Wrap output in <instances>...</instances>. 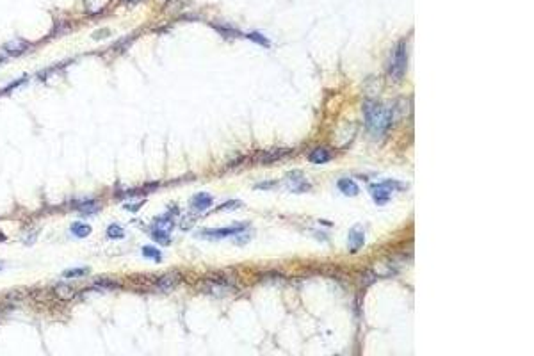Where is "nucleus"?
<instances>
[{"instance_id": "nucleus-1", "label": "nucleus", "mask_w": 534, "mask_h": 356, "mask_svg": "<svg viewBox=\"0 0 534 356\" xmlns=\"http://www.w3.org/2000/svg\"><path fill=\"white\" fill-rule=\"evenodd\" d=\"M363 113H365V125L374 138L385 135L388 128L392 127V123H394L390 105L378 103L376 100H367Z\"/></svg>"}, {"instance_id": "nucleus-2", "label": "nucleus", "mask_w": 534, "mask_h": 356, "mask_svg": "<svg viewBox=\"0 0 534 356\" xmlns=\"http://www.w3.org/2000/svg\"><path fill=\"white\" fill-rule=\"evenodd\" d=\"M408 68V52H406V43L399 41L394 46L390 53V59H388V77L390 80L399 82L404 77Z\"/></svg>"}, {"instance_id": "nucleus-3", "label": "nucleus", "mask_w": 534, "mask_h": 356, "mask_svg": "<svg viewBox=\"0 0 534 356\" xmlns=\"http://www.w3.org/2000/svg\"><path fill=\"white\" fill-rule=\"evenodd\" d=\"M230 289H232V280L225 275H216L205 282V290H208V292L212 294H219V290L225 292V290H230Z\"/></svg>"}, {"instance_id": "nucleus-4", "label": "nucleus", "mask_w": 534, "mask_h": 356, "mask_svg": "<svg viewBox=\"0 0 534 356\" xmlns=\"http://www.w3.org/2000/svg\"><path fill=\"white\" fill-rule=\"evenodd\" d=\"M178 282H180L178 272H168V275L161 276V278L157 280L155 287H157V290H161V292H169V290H173L178 285Z\"/></svg>"}, {"instance_id": "nucleus-5", "label": "nucleus", "mask_w": 534, "mask_h": 356, "mask_svg": "<svg viewBox=\"0 0 534 356\" xmlns=\"http://www.w3.org/2000/svg\"><path fill=\"white\" fill-rule=\"evenodd\" d=\"M288 189L292 193H306L310 189V183L306 182L301 173H292L288 177Z\"/></svg>"}, {"instance_id": "nucleus-6", "label": "nucleus", "mask_w": 534, "mask_h": 356, "mask_svg": "<svg viewBox=\"0 0 534 356\" xmlns=\"http://www.w3.org/2000/svg\"><path fill=\"white\" fill-rule=\"evenodd\" d=\"M288 153H290V150H288V148H276V150H271V152H265V153H262V155L258 157V162H262V164L274 162V160L283 159V157L288 155Z\"/></svg>"}, {"instance_id": "nucleus-7", "label": "nucleus", "mask_w": 534, "mask_h": 356, "mask_svg": "<svg viewBox=\"0 0 534 356\" xmlns=\"http://www.w3.org/2000/svg\"><path fill=\"white\" fill-rule=\"evenodd\" d=\"M246 230V225H235V226H230V228H223V230H212V232H205V237H216V239H221V237H228L233 235V233H239Z\"/></svg>"}, {"instance_id": "nucleus-8", "label": "nucleus", "mask_w": 534, "mask_h": 356, "mask_svg": "<svg viewBox=\"0 0 534 356\" xmlns=\"http://www.w3.org/2000/svg\"><path fill=\"white\" fill-rule=\"evenodd\" d=\"M370 189H372L374 201H376L378 205H383L390 200V194H388V189L385 187V183H372Z\"/></svg>"}, {"instance_id": "nucleus-9", "label": "nucleus", "mask_w": 534, "mask_h": 356, "mask_svg": "<svg viewBox=\"0 0 534 356\" xmlns=\"http://www.w3.org/2000/svg\"><path fill=\"white\" fill-rule=\"evenodd\" d=\"M54 294H56L57 297H59L61 301H70L75 297V289L71 285H66V283H57L56 287H54Z\"/></svg>"}, {"instance_id": "nucleus-10", "label": "nucleus", "mask_w": 534, "mask_h": 356, "mask_svg": "<svg viewBox=\"0 0 534 356\" xmlns=\"http://www.w3.org/2000/svg\"><path fill=\"white\" fill-rule=\"evenodd\" d=\"M191 205H193L194 210H205V208H208L212 205V196L207 193H200L196 194V196L193 198V201H191Z\"/></svg>"}, {"instance_id": "nucleus-11", "label": "nucleus", "mask_w": 534, "mask_h": 356, "mask_svg": "<svg viewBox=\"0 0 534 356\" xmlns=\"http://www.w3.org/2000/svg\"><path fill=\"white\" fill-rule=\"evenodd\" d=\"M363 246V232L362 230H351L349 233V251L356 253Z\"/></svg>"}, {"instance_id": "nucleus-12", "label": "nucleus", "mask_w": 534, "mask_h": 356, "mask_svg": "<svg viewBox=\"0 0 534 356\" xmlns=\"http://www.w3.org/2000/svg\"><path fill=\"white\" fill-rule=\"evenodd\" d=\"M338 189L342 190V193L345 194V196H356L358 194V185H356V182H353L351 178H342L338 180Z\"/></svg>"}, {"instance_id": "nucleus-13", "label": "nucleus", "mask_w": 534, "mask_h": 356, "mask_svg": "<svg viewBox=\"0 0 534 356\" xmlns=\"http://www.w3.org/2000/svg\"><path fill=\"white\" fill-rule=\"evenodd\" d=\"M330 159H331V153L328 152V150H324V148H317V150H313V152L310 153V160H312V162H315V164H324V162H328Z\"/></svg>"}, {"instance_id": "nucleus-14", "label": "nucleus", "mask_w": 534, "mask_h": 356, "mask_svg": "<svg viewBox=\"0 0 534 356\" xmlns=\"http://www.w3.org/2000/svg\"><path fill=\"white\" fill-rule=\"evenodd\" d=\"M77 208H78V212H81L82 215H86V214L93 215L95 212L100 210V205L95 203V201H86V203H82V205H77Z\"/></svg>"}, {"instance_id": "nucleus-15", "label": "nucleus", "mask_w": 534, "mask_h": 356, "mask_svg": "<svg viewBox=\"0 0 534 356\" xmlns=\"http://www.w3.org/2000/svg\"><path fill=\"white\" fill-rule=\"evenodd\" d=\"M71 232H73L75 235L81 237V239H82V237H88L89 233H91V226L82 225V223H75V225L71 226Z\"/></svg>"}, {"instance_id": "nucleus-16", "label": "nucleus", "mask_w": 534, "mask_h": 356, "mask_svg": "<svg viewBox=\"0 0 534 356\" xmlns=\"http://www.w3.org/2000/svg\"><path fill=\"white\" fill-rule=\"evenodd\" d=\"M25 48H27V45H25L23 41H9L6 45V50L11 53H20V52H23Z\"/></svg>"}, {"instance_id": "nucleus-17", "label": "nucleus", "mask_w": 534, "mask_h": 356, "mask_svg": "<svg viewBox=\"0 0 534 356\" xmlns=\"http://www.w3.org/2000/svg\"><path fill=\"white\" fill-rule=\"evenodd\" d=\"M155 228H158V230H166V232H168L169 228H173V221H171V217H168V215H164V217H158V219H155Z\"/></svg>"}, {"instance_id": "nucleus-18", "label": "nucleus", "mask_w": 534, "mask_h": 356, "mask_svg": "<svg viewBox=\"0 0 534 356\" xmlns=\"http://www.w3.org/2000/svg\"><path fill=\"white\" fill-rule=\"evenodd\" d=\"M143 255H144V257H148V258H151V260L161 262V251L155 250V248L144 246V248H143Z\"/></svg>"}, {"instance_id": "nucleus-19", "label": "nucleus", "mask_w": 534, "mask_h": 356, "mask_svg": "<svg viewBox=\"0 0 534 356\" xmlns=\"http://www.w3.org/2000/svg\"><path fill=\"white\" fill-rule=\"evenodd\" d=\"M151 235H153V239L155 240H158V242H161V244H169V237H168V233H166V230H153V232H151Z\"/></svg>"}, {"instance_id": "nucleus-20", "label": "nucleus", "mask_w": 534, "mask_h": 356, "mask_svg": "<svg viewBox=\"0 0 534 356\" xmlns=\"http://www.w3.org/2000/svg\"><path fill=\"white\" fill-rule=\"evenodd\" d=\"M107 235H109L111 239H120V237H123V230H121L120 225H111L109 228H107Z\"/></svg>"}, {"instance_id": "nucleus-21", "label": "nucleus", "mask_w": 534, "mask_h": 356, "mask_svg": "<svg viewBox=\"0 0 534 356\" xmlns=\"http://www.w3.org/2000/svg\"><path fill=\"white\" fill-rule=\"evenodd\" d=\"M86 275H88V269H84V267L68 269V271H64V276H66V278H75V276H86Z\"/></svg>"}, {"instance_id": "nucleus-22", "label": "nucleus", "mask_w": 534, "mask_h": 356, "mask_svg": "<svg viewBox=\"0 0 534 356\" xmlns=\"http://www.w3.org/2000/svg\"><path fill=\"white\" fill-rule=\"evenodd\" d=\"M248 38L253 39V41H258L260 45H264V46H269V41H267V39L262 34H258V32H251V34H248Z\"/></svg>"}]
</instances>
